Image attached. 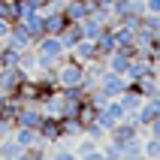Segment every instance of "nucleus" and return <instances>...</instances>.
Returning a JSON list of instances; mask_svg holds the SVG:
<instances>
[{"label":"nucleus","mask_w":160,"mask_h":160,"mask_svg":"<svg viewBox=\"0 0 160 160\" xmlns=\"http://www.w3.org/2000/svg\"><path fill=\"white\" fill-rule=\"evenodd\" d=\"M58 39L63 42V48H67V54H70L72 48L79 45V39H85V33H82V24H79V21H70V24H67L61 33H58Z\"/></svg>","instance_id":"obj_12"},{"label":"nucleus","mask_w":160,"mask_h":160,"mask_svg":"<svg viewBox=\"0 0 160 160\" xmlns=\"http://www.w3.org/2000/svg\"><path fill=\"white\" fill-rule=\"evenodd\" d=\"M12 136H15V142L21 145V148H39V145H45V139L39 136V130H33V127H15Z\"/></svg>","instance_id":"obj_10"},{"label":"nucleus","mask_w":160,"mask_h":160,"mask_svg":"<svg viewBox=\"0 0 160 160\" xmlns=\"http://www.w3.org/2000/svg\"><path fill=\"white\" fill-rule=\"evenodd\" d=\"M15 97L21 100V103H33V106H39V103H42V91H39L36 79H27L24 85L15 91Z\"/></svg>","instance_id":"obj_17"},{"label":"nucleus","mask_w":160,"mask_h":160,"mask_svg":"<svg viewBox=\"0 0 160 160\" xmlns=\"http://www.w3.org/2000/svg\"><path fill=\"white\" fill-rule=\"evenodd\" d=\"M33 48H36V54H45V58H54V61H63V58H67L63 42L58 39V36H52V33L39 36V39L33 42Z\"/></svg>","instance_id":"obj_5"},{"label":"nucleus","mask_w":160,"mask_h":160,"mask_svg":"<svg viewBox=\"0 0 160 160\" xmlns=\"http://www.w3.org/2000/svg\"><path fill=\"white\" fill-rule=\"evenodd\" d=\"M142 100H145V97L133 88V85H130V82H127V91L118 97V103H121V109H124L127 115H136V112H139V106H142Z\"/></svg>","instance_id":"obj_13"},{"label":"nucleus","mask_w":160,"mask_h":160,"mask_svg":"<svg viewBox=\"0 0 160 160\" xmlns=\"http://www.w3.org/2000/svg\"><path fill=\"white\" fill-rule=\"evenodd\" d=\"M70 54L79 63H88V61H97V58H100V54H97V42H94V39H79V45H76Z\"/></svg>","instance_id":"obj_19"},{"label":"nucleus","mask_w":160,"mask_h":160,"mask_svg":"<svg viewBox=\"0 0 160 160\" xmlns=\"http://www.w3.org/2000/svg\"><path fill=\"white\" fill-rule=\"evenodd\" d=\"M18 48H12V45H3V52H0V61H3V67H18Z\"/></svg>","instance_id":"obj_30"},{"label":"nucleus","mask_w":160,"mask_h":160,"mask_svg":"<svg viewBox=\"0 0 160 160\" xmlns=\"http://www.w3.org/2000/svg\"><path fill=\"white\" fill-rule=\"evenodd\" d=\"M12 130H15V124H12L9 118H3V115H0V139H6Z\"/></svg>","instance_id":"obj_33"},{"label":"nucleus","mask_w":160,"mask_h":160,"mask_svg":"<svg viewBox=\"0 0 160 160\" xmlns=\"http://www.w3.org/2000/svg\"><path fill=\"white\" fill-rule=\"evenodd\" d=\"M142 97H157L160 94V76H154V72H148V76H142V79H136V82H130Z\"/></svg>","instance_id":"obj_18"},{"label":"nucleus","mask_w":160,"mask_h":160,"mask_svg":"<svg viewBox=\"0 0 160 160\" xmlns=\"http://www.w3.org/2000/svg\"><path fill=\"white\" fill-rule=\"evenodd\" d=\"M145 0H112V15L121 21L127 15H145Z\"/></svg>","instance_id":"obj_8"},{"label":"nucleus","mask_w":160,"mask_h":160,"mask_svg":"<svg viewBox=\"0 0 160 160\" xmlns=\"http://www.w3.org/2000/svg\"><path fill=\"white\" fill-rule=\"evenodd\" d=\"M0 160H9V157H0Z\"/></svg>","instance_id":"obj_41"},{"label":"nucleus","mask_w":160,"mask_h":160,"mask_svg":"<svg viewBox=\"0 0 160 160\" xmlns=\"http://www.w3.org/2000/svg\"><path fill=\"white\" fill-rule=\"evenodd\" d=\"M27 79H30V72H24L21 67H3V72H0V91L3 94H15Z\"/></svg>","instance_id":"obj_4"},{"label":"nucleus","mask_w":160,"mask_h":160,"mask_svg":"<svg viewBox=\"0 0 160 160\" xmlns=\"http://www.w3.org/2000/svg\"><path fill=\"white\" fill-rule=\"evenodd\" d=\"M97 88L103 91L109 100H118V97L127 91V79H124V76H118V72H109V70H106V72L97 79Z\"/></svg>","instance_id":"obj_3"},{"label":"nucleus","mask_w":160,"mask_h":160,"mask_svg":"<svg viewBox=\"0 0 160 160\" xmlns=\"http://www.w3.org/2000/svg\"><path fill=\"white\" fill-rule=\"evenodd\" d=\"M133 160H148V157H145V154H139V157H133Z\"/></svg>","instance_id":"obj_39"},{"label":"nucleus","mask_w":160,"mask_h":160,"mask_svg":"<svg viewBox=\"0 0 160 160\" xmlns=\"http://www.w3.org/2000/svg\"><path fill=\"white\" fill-rule=\"evenodd\" d=\"M106 103H109V97H106V94H103V91L97 88V85H94V88L88 91V106H94V109H103Z\"/></svg>","instance_id":"obj_29"},{"label":"nucleus","mask_w":160,"mask_h":160,"mask_svg":"<svg viewBox=\"0 0 160 160\" xmlns=\"http://www.w3.org/2000/svg\"><path fill=\"white\" fill-rule=\"evenodd\" d=\"M127 67H130V58H127L124 52H118V48L106 58V70H109V72H118V76H124ZM124 79H127V76H124Z\"/></svg>","instance_id":"obj_21"},{"label":"nucleus","mask_w":160,"mask_h":160,"mask_svg":"<svg viewBox=\"0 0 160 160\" xmlns=\"http://www.w3.org/2000/svg\"><path fill=\"white\" fill-rule=\"evenodd\" d=\"M145 9L154 12V15H160V0H145Z\"/></svg>","instance_id":"obj_37"},{"label":"nucleus","mask_w":160,"mask_h":160,"mask_svg":"<svg viewBox=\"0 0 160 160\" xmlns=\"http://www.w3.org/2000/svg\"><path fill=\"white\" fill-rule=\"evenodd\" d=\"M148 72H154V54H136V58H130V67H127L124 76H127V82H136L142 76H148Z\"/></svg>","instance_id":"obj_6"},{"label":"nucleus","mask_w":160,"mask_h":160,"mask_svg":"<svg viewBox=\"0 0 160 160\" xmlns=\"http://www.w3.org/2000/svg\"><path fill=\"white\" fill-rule=\"evenodd\" d=\"M0 72H3V61H0Z\"/></svg>","instance_id":"obj_40"},{"label":"nucleus","mask_w":160,"mask_h":160,"mask_svg":"<svg viewBox=\"0 0 160 160\" xmlns=\"http://www.w3.org/2000/svg\"><path fill=\"white\" fill-rule=\"evenodd\" d=\"M79 24H82V33H85V39H97V36L103 33V27H106V24H103V21H97V18H94V15L82 18Z\"/></svg>","instance_id":"obj_22"},{"label":"nucleus","mask_w":160,"mask_h":160,"mask_svg":"<svg viewBox=\"0 0 160 160\" xmlns=\"http://www.w3.org/2000/svg\"><path fill=\"white\" fill-rule=\"evenodd\" d=\"M157 160H160V157H157Z\"/></svg>","instance_id":"obj_43"},{"label":"nucleus","mask_w":160,"mask_h":160,"mask_svg":"<svg viewBox=\"0 0 160 160\" xmlns=\"http://www.w3.org/2000/svg\"><path fill=\"white\" fill-rule=\"evenodd\" d=\"M0 18L15 21V0H0Z\"/></svg>","instance_id":"obj_32"},{"label":"nucleus","mask_w":160,"mask_h":160,"mask_svg":"<svg viewBox=\"0 0 160 160\" xmlns=\"http://www.w3.org/2000/svg\"><path fill=\"white\" fill-rule=\"evenodd\" d=\"M142 154H145L148 160H157V157H160V139H157V136L145 133V139H142Z\"/></svg>","instance_id":"obj_26"},{"label":"nucleus","mask_w":160,"mask_h":160,"mask_svg":"<svg viewBox=\"0 0 160 160\" xmlns=\"http://www.w3.org/2000/svg\"><path fill=\"white\" fill-rule=\"evenodd\" d=\"M157 115H160V94H157V97H145V100H142V106H139V112H136L139 124L148 127Z\"/></svg>","instance_id":"obj_11"},{"label":"nucleus","mask_w":160,"mask_h":160,"mask_svg":"<svg viewBox=\"0 0 160 160\" xmlns=\"http://www.w3.org/2000/svg\"><path fill=\"white\" fill-rule=\"evenodd\" d=\"M82 136H91V139L103 142V139H106V130H103V127H100L97 121H88V124H85V133H82Z\"/></svg>","instance_id":"obj_31"},{"label":"nucleus","mask_w":160,"mask_h":160,"mask_svg":"<svg viewBox=\"0 0 160 160\" xmlns=\"http://www.w3.org/2000/svg\"><path fill=\"white\" fill-rule=\"evenodd\" d=\"M124 115H127V112L121 109V103H118V100H109V103H106L103 109H97L94 121H97V124H100V127H103V130L109 133V130H112V127H115V124H118V121H121Z\"/></svg>","instance_id":"obj_2"},{"label":"nucleus","mask_w":160,"mask_h":160,"mask_svg":"<svg viewBox=\"0 0 160 160\" xmlns=\"http://www.w3.org/2000/svg\"><path fill=\"white\" fill-rule=\"evenodd\" d=\"M91 0H67L63 3V15L70 18V21H82V18H88L91 15Z\"/></svg>","instance_id":"obj_14"},{"label":"nucleus","mask_w":160,"mask_h":160,"mask_svg":"<svg viewBox=\"0 0 160 160\" xmlns=\"http://www.w3.org/2000/svg\"><path fill=\"white\" fill-rule=\"evenodd\" d=\"M39 136L45 139V145H58L61 142V118L58 115H45L39 124Z\"/></svg>","instance_id":"obj_9"},{"label":"nucleus","mask_w":160,"mask_h":160,"mask_svg":"<svg viewBox=\"0 0 160 160\" xmlns=\"http://www.w3.org/2000/svg\"><path fill=\"white\" fill-rule=\"evenodd\" d=\"M21 24L27 27V33H30V39H39V36H45V24H42V12H27L24 18H18Z\"/></svg>","instance_id":"obj_20"},{"label":"nucleus","mask_w":160,"mask_h":160,"mask_svg":"<svg viewBox=\"0 0 160 160\" xmlns=\"http://www.w3.org/2000/svg\"><path fill=\"white\" fill-rule=\"evenodd\" d=\"M21 151H24V148H21V145L15 142V136H12V133H9L6 139H0V157H9V160H15Z\"/></svg>","instance_id":"obj_24"},{"label":"nucleus","mask_w":160,"mask_h":160,"mask_svg":"<svg viewBox=\"0 0 160 160\" xmlns=\"http://www.w3.org/2000/svg\"><path fill=\"white\" fill-rule=\"evenodd\" d=\"M48 160H79V154H76L70 145H67V139H61V142H58L52 151H48Z\"/></svg>","instance_id":"obj_23"},{"label":"nucleus","mask_w":160,"mask_h":160,"mask_svg":"<svg viewBox=\"0 0 160 160\" xmlns=\"http://www.w3.org/2000/svg\"><path fill=\"white\" fill-rule=\"evenodd\" d=\"M94 42H97V54L103 58V61H106L109 54H112V52L118 48V39H115V27H103V33H100L97 39H94Z\"/></svg>","instance_id":"obj_15"},{"label":"nucleus","mask_w":160,"mask_h":160,"mask_svg":"<svg viewBox=\"0 0 160 160\" xmlns=\"http://www.w3.org/2000/svg\"><path fill=\"white\" fill-rule=\"evenodd\" d=\"M148 133H151V136H157V139H160V115L154 118L151 124H148Z\"/></svg>","instance_id":"obj_36"},{"label":"nucleus","mask_w":160,"mask_h":160,"mask_svg":"<svg viewBox=\"0 0 160 160\" xmlns=\"http://www.w3.org/2000/svg\"><path fill=\"white\" fill-rule=\"evenodd\" d=\"M9 30H12V21H6V18H0V39H6Z\"/></svg>","instance_id":"obj_35"},{"label":"nucleus","mask_w":160,"mask_h":160,"mask_svg":"<svg viewBox=\"0 0 160 160\" xmlns=\"http://www.w3.org/2000/svg\"><path fill=\"white\" fill-rule=\"evenodd\" d=\"M106 160H121V157H118V154H106Z\"/></svg>","instance_id":"obj_38"},{"label":"nucleus","mask_w":160,"mask_h":160,"mask_svg":"<svg viewBox=\"0 0 160 160\" xmlns=\"http://www.w3.org/2000/svg\"><path fill=\"white\" fill-rule=\"evenodd\" d=\"M103 142H97V139H91V136H79V142H76V148L72 151L79 154V157H85V154H91V151H97Z\"/></svg>","instance_id":"obj_28"},{"label":"nucleus","mask_w":160,"mask_h":160,"mask_svg":"<svg viewBox=\"0 0 160 160\" xmlns=\"http://www.w3.org/2000/svg\"><path fill=\"white\" fill-rule=\"evenodd\" d=\"M63 3H67V0H63Z\"/></svg>","instance_id":"obj_42"},{"label":"nucleus","mask_w":160,"mask_h":160,"mask_svg":"<svg viewBox=\"0 0 160 160\" xmlns=\"http://www.w3.org/2000/svg\"><path fill=\"white\" fill-rule=\"evenodd\" d=\"M79 160H106V154H103V145H100L97 151H91V154H85V157H79Z\"/></svg>","instance_id":"obj_34"},{"label":"nucleus","mask_w":160,"mask_h":160,"mask_svg":"<svg viewBox=\"0 0 160 160\" xmlns=\"http://www.w3.org/2000/svg\"><path fill=\"white\" fill-rule=\"evenodd\" d=\"M142 139H145V136H133L130 142L121 145V160H133V157H139V154H142Z\"/></svg>","instance_id":"obj_25"},{"label":"nucleus","mask_w":160,"mask_h":160,"mask_svg":"<svg viewBox=\"0 0 160 160\" xmlns=\"http://www.w3.org/2000/svg\"><path fill=\"white\" fill-rule=\"evenodd\" d=\"M18 67H21L24 72H33V70H36V48H33V45L18 54Z\"/></svg>","instance_id":"obj_27"},{"label":"nucleus","mask_w":160,"mask_h":160,"mask_svg":"<svg viewBox=\"0 0 160 160\" xmlns=\"http://www.w3.org/2000/svg\"><path fill=\"white\" fill-rule=\"evenodd\" d=\"M42 24H45V33L58 36L63 27L70 24V18L63 15V9H58V12H42Z\"/></svg>","instance_id":"obj_16"},{"label":"nucleus","mask_w":160,"mask_h":160,"mask_svg":"<svg viewBox=\"0 0 160 160\" xmlns=\"http://www.w3.org/2000/svg\"><path fill=\"white\" fill-rule=\"evenodd\" d=\"M42 109L33 106V103H24V106L18 109L15 115V127H33V130H39V124H42Z\"/></svg>","instance_id":"obj_7"},{"label":"nucleus","mask_w":160,"mask_h":160,"mask_svg":"<svg viewBox=\"0 0 160 160\" xmlns=\"http://www.w3.org/2000/svg\"><path fill=\"white\" fill-rule=\"evenodd\" d=\"M54 76H58V88L85 85V63H79L72 54H67L63 61H58V67H54Z\"/></svg>","instance_id":"obj_1"}]
</instances>
